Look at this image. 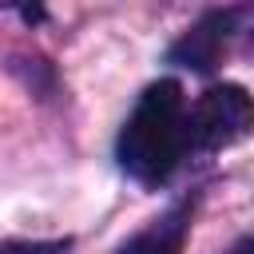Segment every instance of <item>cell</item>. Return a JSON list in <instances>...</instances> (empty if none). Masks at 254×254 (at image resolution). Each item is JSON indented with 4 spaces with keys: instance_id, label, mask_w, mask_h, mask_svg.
<instances>
[{
    "instance_id": "obj_1",
    "label": "cell",
    "mask_w": 254,
    "mask_h": 254,
    "mask_svg": "<svg viewBox=\"0 0 254 254\" xmlns=\"http://www.w3.org/2000/svg\"><path fill=\"white\" fill-rule=\"evenodd\" d=\"M187 151L183 87L175 79L151 83L119 131V167L139 183H163Z\"/></svg>"
},
{
    "instance_id": "obj_2",
    "label": "cell",
    "mask_w": 254,
    "mask_h": 254,
    "mask_svg": "<svg viewBox=\"0 0 254 254\" xmlns=\"http://www.w3.org/2000/svg\"><path fill=\"white\" fill-rule=\"evenodd\" d=\"M254 131V99L238 83H218L198 95V103L187 111V147L194 151H218Z\"/></svg>"
},
{
    "instance_id": "obj_5",
    "label": "cell",
    "mask_w": 254,
    "mask_h": 254,
    "mask_svg": "<svg viewBox=\"0 0 254 254\" xmlns=\"http://www.w3.org/2000/svg\"><path fill=\"white\" fill-rule=\"evenodd\" d=\"M71 238H48V242H4L0 254H67Z\"/></svg>"
},
{
    "instance_id": "obj_3",
    "label": "cell",
    "mask_w": 254,
    "mask_h": 254,
    "mask_svg": "<svg viewBox=\"0 0 254 254\" xmlns=\"http://www.w3.org/2000/svg\"><path fill=\"white\" fill-rule=\"evenodd\" d=\"M230 20H234V12H210L198 28H190V32L171 48V60H175V64H187V67H194V71H206V67L214 64V56H218V44H222Z\"/></svg>"
},
{
    "instance_id": "obj_6",
    "label": "cell",
    "mask_w": 254,
    "mask_h": 254,
    "mask_svg": "<svg viewBox=\"0 0 254 254\" xmlns=\"http://www.w3.org/2000/svg\"><path fill=\"white\" fill-rule=\"evenodd\" d=\"M226 254H254V238H242V242H234Z\"/></svg>"
},
{
    "instance_id": "obj_4",
    "label": "cell",
    "mask_w": 254,
    "mask_h": 254,
    "mask_svg": "<svg viewBox=\"0 0 254 254\" xmlns=\"http://www.w3.org/2000/svg\"><path fill=\"white\" fill-rule=\"evenodd\" d=\"M183 238H187V210L179 206V210L155 218L131 242H123L119 254H183Z\"/></svg>"
}]
</instances>
